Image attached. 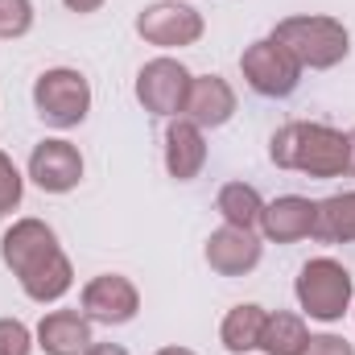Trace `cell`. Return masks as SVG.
Returning <instances> with one entry per match:
<instances>
[{
    "mask_svg": "<svg viewBox=\"0 0 355 355\" xmlns=\"http://www.w3.org/2000/svg\"><path fill=\"white\" fill-rule=\"evenodd\" d=\"M268 162L277 170H297L306 178H343L352 162L347 132L331 124H314V120H289L272 132Z\"/></svg>",
    "mask_w": 355,
    "mask_h": 355,
    "instance_id": "obj_1",
    "label": "cell"
},
{
    "mask_svg": "<svg viewBox=\"0 0 355 355\" xmlns=\"http://www.w3.org/2000/svg\"><path fill=\"white\" fill-rule=\"evenodd\" d=\"M277 46H285L293 54V62L302 71H331L352 54V33L339 17H322V12H297V17H281L268 33Z\"/></svg>",
    "mask_w": 355,
    "mask_h": 355,
    "instance_id": "obj_2",
    "label": "cell"
},
{
    "mask_svg": "<svg viewBox=\"0 0 355 355\" xmlns=\"http://www.w3.org/2000/svg\"><path fill=\"white\" fill-rule=\"evenodd\" d=\"M293 297H297L306 318H314V322H343V314H352L355 306V281L335 257H314V261H306L297 268Z\"/></svg>",
    "mask_w": 355,
    "mask_h": 355,
    "instance_id": "obj_3",
    "label": "cell"
},
{
    "mask_svg": "<svg viewBox=\"0 0 355 355\" xmlns=\"http://www.w3.org/2000/svg\"><path fill=\"white\" fill-rule=\"evenodd\" d=\"M33 112L50 128H79L91 116V83L75 67H50L33 79Z\"/></svg>",
    "mask_w": 355,
    "mask_h": 355,
    "instance_id": "obj_4",
    "label": "cell"
},
{
    "mask_svg": "<svg viewBox=\"0 0 355 355\" xmlns=\"http://www.w3.org/2000/svg\"><path fill=\"white\" fill-rule=\"evenodd\" d=\"M190 71L178 62L174 54H157V58H149L141 71H137V103L149 112V116H157V120H178L182 112H186V95H190Z\"/></svg>",
    "mask_w": 355,
    "mask_h": 355,
    "instance_id": "obj_5",
    "label": "cell"
},
{
    "mask_svg": "<svg viewBox=\"0 0 355 355\" xmlns=\"http://www.w3.org/2000/svg\"><path fill=\"white\" fill-rule=\"evenodd\" d=\"M137 33L157 50H186L202 42L207 21L190 0H153L137 12Z\"/></svg>",
    "mask_w": 355,
    "mask_h": 355,
    "instance_id": "obj_6",
    "label": "cell"
},
{
    "mask_svg": "<svg viewBox=\"0 0 355 355\" xmlns=\"http://www.w3.org/2000/svg\"><path fill=\"white\" fill-rule=\"evenodd\" d=\"M240 75H244L248 87L257 91V95H265V99H285V95H293L297 83H302V67H297L293 54H289L285 46H277L272 37H261V42L244 46V54H240Z\"/></svg>",
    "mask_w": 355,
    "mask_h": 355,
    "instance_id": "obj_7",
    "label": "cell"
},
{
    "mask_svg": "<svg viewBox=\"0 0 355 355\" xmlns=\"http://www.w3.org/2000/svg\"><path fill=\"white\" fill-rule=\"evenodd\" d=\"M83 153L79 145H71L67 137H46L33 145L29 153V166H25V178L42 190V194H71L79 182H83Z\"/></svg>",
    "mask_w": 355,
    "mask_h": 355,
    "instance_id": "obj_8",
    "label": "cell"
},
{
    "mask_svg": "<svg viewBox=\"0 0 355 355\" xmlns=\"http://www.w3.org/2000/svg\"><path fill=\"white\" fill-rule=\"evenodd\" d=\"M62 244H58V232L46 223V219H12V227L0 236V261L4 268L21 281L29 277L33 268H42L50 257H58Z\"/></svg>",
    "mask_w": 355,
    "mask_h": 355,
    "instance_id": "obj_9",
    "label": "cell"
},
{
    "mask_svg": "<svg viewBox=\"0 0 355 355\" xmlns=\"http://www.w3.org/2000/svg\"><path fill=\"white\" fill-rule=\"evenodd\" d=\"M79 306L99 327H124V322H132L141 314V289L124 272H99L83 285Z\"/></svg>",
    "mask_w": 355,
    "mask_h": 355,
    "instance_id": "obj_10",
    "label": "cell"
},
{
    "mask_svg": "<svg viewBox=\"0 0 355 355\" xmlns=\"http://www.w3.org/2000/svg\"><path fill=\"white\" fill-rule=\"evenodd\" d=\"M265 257V244L257 232H244V227H215L202 244V261L211 265V272L219 277H248L252 268L261 265Z\"/></svg>",
    "mask_w": 355,
    "mask_h": 355,
    "instance_id": "obj_11",
    "label": "cell"
},
{
    "mask_svg": "<svg viewBox=\"0 0 355 355\" xmlns=\"http://www.w3.org/2000/svg\"><path fill=\"white\" fill-rule=\"evenodd\" d=\"M314 223H318V202H310L306 194H281V198L265 202L257 232L268 244H297V240L314 236Z\"/></svg>",
    "mask_w": 355,
    "mask_h": 355,
    "instance_id": "obj_12",
    "label": "cell"
},
{
    "mask_svg": "<svg viewBox=\"0 0 355 355\" xmlns=\"http://www.w3.org/2000/svg\"><path fill=\"white\" fill-rule=\"evenodd\" d=\"M236 107H240L236 87H232L223 75H194V79H190V95H186V112H182V116L207 132V128H223V124L236 116Z\"/></svg>",
    "mask_w": 355,
    "mask_h": 355,
    "instance_id": "obj_13",
    "label": "cell"
},
{
    "mask_svg": "<svg viewBox=\"0 0 355 355\" xmlns=\"http://www.w3.org/2000/svg\"><path fill=\"white\" fill-rule=\"evenodd\" d=\"M91 327L95 322L83 310H50V314H42L33 339H37V347L46 355H83L95 343Z\"/></svg>",
    "mask_w": 355,
    "mask_h": 355,
    "instance_id": "obj_14",
    "label": "cell"
},
{
    "mask_svg": "<svg viewBox=\"0 0 355 355\" xmlns=\"http://www.w3.org/2000/svg\"><path fill=\"white\" fill-rule=\"evenodd\" d=\"M207 166V132L178 116L166 124V174L174 182H194Z\"/></svg>",
    "mask_w": 355,
    "mask_h": 355,
    "instance_id": "obj_15",
    "label": "cell"
},
{
    "mask_svg": "<svg viewBox=\"0 0 355 355\" xmlns=\"http://www.w3.org/2000/svg\"><path fill=\"white\" fill-rule=\"evenodd\" d=\"M265 318H268V310L265 306H257V302H240V306H232V310L223 314V322H219V343H223V352L227 355L257 352V347H261Z\"/></svg>",
    "mask_w": 355,
    "mask_h": 355,
    "instance_id": "obj_16",
    "label": "cell"
},
{
    "mask_svg": "<svg viewBox=\"0 0 355 355\" xmlns=\"http://www.w3.org/2000/svg\"><path fill=\"white\" fill-rule=\"evenodd\" d=\"M215 211L223 215L227 227H244V232H257L261 227V211H265V198L252 182H227L219 186L215 194Z\"/></svg>",
    "mask_w": 355,
    "mask_h": 355,
    "instance_id": "obj_17",
    "label": "cell"
},
{
    "mask_svg": "<svg viewBox=\"0 0 355 355\" xmlns=\"http://www.w3.org/2000/svg\"><path fill=\"white\" fill-rule=\"evenodd\" d=\"M310 343V327L302 314H289V310H268L265 331H261V347L265 355H302Z\"/></svg>",
    "mask_w": 355,
    "mask_h": 355,
    "instance_id": "obj_18",
    "label": "cell"
},
{
    "mask_svg": "<svg viewBox=\"0 0 355 355\" xmlns=\"http://www.w3.org/2000/svg\"><path fill=\"white\" fill-rule=\"evenodd\" d=\"M314 240H327V244H355V190L331 194V198L318 202Z\"/></svg>",
    "mask_w": 355,
    "mask_h": 355,
    "instance_id": "obj_19",
    "label": "cell"
},
{
    "mask_svg": "<svg viewBox=\"0 0 355 355\" xmlns=\"http://www.w3.org/2000/svg\"><path fill=\"white\" fill-rule=\"evenodd\" d=\"M33 29V0H0V37L17 42Z\"/></svg>",
    "mask_w": 355,
    "mask_h": 355,
    "instance_id": "obj_20",
    "label": "cell"
},
{
    "mask_svg": "<svg viewBox=\"0 0 355 355\" xmlns=\"http://www.w3.org/2000/svg\"><path fill=\"white\" fill-rule=\"evenodd\" d=\"M21 198H25V174H21L17 162L0 149V219L12 215V211L21 207Z\"/></svg>",
    "mask_w": 355,
    "mask_h": 355,
    "instance_id": "obj_21",
    "label": "cell"
},
{
    "mask_svg": "<svg viewBox=\"0 0 355 355\" xmlns=\"http://www.w3.org/2000/svg\"><path fill=\"white\" fill-rule=\"evenodd\" d=\"M37 339L21 318H0V355H33Z\"/></svg>",
    "mask_w": 355,
    "mask_h": 355,
    "instance_id": "obj_22",
    "label": "cell"
},
{
    "mask_svg": "<svg viewBox=\"0 0 355 355\" xmlns=\"http://www.w3.org/2000/svg\"><path fill=\"white\" fill-rule=\"evenodd\" d=\"M302 355H355V343H347L343 335L322 331V335H310V343H306Z\"/></svg>",
    "mask_w": 355,
    "mask_h": 355,
    "instance_id": "obj_23",
    "label": "cell"
},
{
    "mask_svg": "<svg viewBox=\"0 0 355 355\" xmlns=\"http://www.w3.org/2000/svg\"><path fill=\"white\" fill-rule=\"evenodd\" d=\"M62 4H67L71 12H79V17H83V12H99L107 0H62Z\"/></svg>",
    "mask_w": 355,
    "mask_h": 355,
    "instance_id": "obj_24",
    "label": "cell"
},
{
    "mask_svg": "<svg viewBox=\"0 0 355 355\" xmlns=\"http://www.w3.org/2000/svg\"><path fill=\"white\" fill-rule=\"evenodd\" d=\"M83 355H128V347H120V343H91Z\"/></svg>",
    "mask_w": 355,
    "mask_h": 355,
    "instance_id": "obj_25",
    "label": "cell"
},
{
    "mask_svg": "<svg viewBox=\"0 0 355 355\" xmlns=\"http://www.w3.org/2000/svg\"><path fill=\"white\" fill-rule=\"evenodd\" d=\"M347 149H352V162H347V174L355 178V128L347 132Z\"/></svg>",
    "mask_w": 355,
    "mask_h": 355,
    "instance_id": "obj_26",
    "label": "cell"
},
{
    "mask_svg": "<svg viewBox=\"0 0 355 355\" xmlns=\"http://www.w3.org/2000/svg\"><path fill=\"white\" fill-rule=\"evenodd\" d=\"M153 355H198V352H190V347H162V352H153Z\"/></svg>",
    "mask_w": 355,
    "mask_h": 355,
    "instance_id": "obj_27",
    "label": "cell"
},
{
    "mask_svg": "<svg viewBox=\"0 0 355 355\" xmlns=\"http://www.w3.org/2000/svg\"><path fill=\"white\" fill-rule=\"evenodd\" d=\"M352 314H355V306H352Z\"/></svg>",
    "mask_w": 355,
    "mask_h": 355,
    "instance_id": "obj_28",
    "label": "cell"
}]
</instances>
